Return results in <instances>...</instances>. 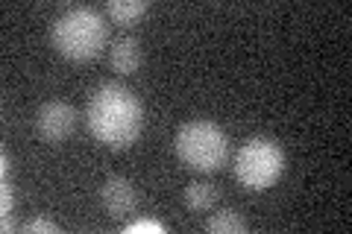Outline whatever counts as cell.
<instances>
[{"label":"cell","mask_w":352,"mask_h":234,"mask_svg":"<svg viewBox=\"0 0 352 234\" xmlns=\"http://www.w3.org/2000/svg\"><path fill=\"white\" fill-rule=\"evenodd\" d=\"M21 229H24V231H30V234H56L59 231V226H56V222H50V220H30V222H24V226H21Z\"/></svg>","instance_id":"8fae6325"},{"label":"cell","mask_w":352,"mask_h":234,"mask_svg":"<svg viewBox=\"0 0 352 234\" xmlns=\"http://www.w3.org/2000/svg\"><path fill=\"white\" fill-rule=\"evenodd\" d=\"M76 124H80V111L65 100H50L36 115V132L44 143H65L74 135Z\"/></svg>","instance_id":"5b68a950"},{"label":"cell","mask_w":352,"mask_h":234,"mask_svg":"<svg viewBox=\"0 0 352 234\" xmlns=\"http://www.w3.org/2000/svg\"><path fill=\"white\" fill-rule=\"evenodd\" d=\"M235 179L247 191H267L285 170V152L270 135H252L235 155Z\"/></svg>","instance_id":"277c9868"},{"label":"cell","mask_w":352,"mask_h":234,"mask_svg":"<svg viewBox=\"0 0 352 234\" xmlns=\"http://www.w3.org/2000/svg\"><path fill=\"white\" fill-rule=\"evenodd\" d=\"M100 202H103L109 217H115V220L129 217L138 205L135 185H132L126 176H112V179H106L100 187Z\"/></svg>","instance_id":"8992f818"},{"label":"cell","mask_w":352,"mask_h":234,"mask_svg":"<svg viewBox=\"0 0 352 234\" xmlns=\"http://www.w3.org/2000/svg\"><path fill=\"white\" fill-rule=\"evenodd\" d=\"M182 199H185V205H188V211H208V208H214L217 205V185H212V182H188L185 185V194H182Z\"/></svg>","instance_id":"9c48e42d"},{"label":"cell","mask_w":352,"mask_h":234,"mask_svg":"<svg viewBox=\"0 0 352 234\" xmlns=\"http://www.w3.org/2000/svg\"><path fill=\"white\" fill-rule=\"evenodd\" d=\"M50 38L65 59L91 62L103 53L109 41V24L100 9L94 6H71L50 27Z\"/></svg>","instance_id":"7a4b0ae2"},{"label":"cell","mask_w":352,"mask_h":234,"mask_svg":"<svg viewBox=\"0 0 352 234\" xmlns=\"http://www.w3.org/2000/svg\"><path fill=\"white\" fill-rule=\"evenodd\" d=\"M138 231H159V234H164V226L159 220H135V222H129L126 226V234H138Z\"/></svg>","instance_id":"7c38bea8"},{"label":"cell","mask_w":352,"mask_h":234,"mask_svg":"<svg viewBox=\"0 0 352 234\" xmlns=\"http://www.w3.org/2000/svg\"><path fill=\"white\" fill-rule=\"evenodd\" d=\"M109 65H112L115 73H135L141 68V44L138 38L132 36H120L112 41V47H109Z\"/></svg>","instance_id":"52a82bcc"},{"label":"cell","mask_w":352,"mask_h":234,"mask_svg":"<svg viewBox=\"0 0 352 234\" xmlns=\"http://www.w3.org/2000/svg\"><path fill=\"white\" fill-rule=\"evenodd\" d=\"M150 3L147 0H109L106 3V15L112 24H120V27H132L141 15H147Z\"/></svg>","instance_id":"ba28073f"},{"label":"cell","mask_w":352,"mask_h":234,"mask_svg":"<svg viewBox=\"0 0 352 234\" xmlns=\"http://www.w3.org/2000/svg\"><path fill=\"white\" fill-rule=\"evenodd\" d=\"M88 132L112 150H126L138 141L144 126L141 100L120 82H103L85 106Z\"/></svg>","instance_id":"6da1fadb"},{"label":"cell","mask_w":352,"mask_h":234,"mask_svg":"<svg viewBox=\"0 0 352 234\" xmlns=\"http://www.w3.org/2000/svg\"><path fill=\"white\" fill-rule=\"evenodd\" d=\"M247 229H250L247 220L241 217L235 208L214 211V214L206 220V231H208V234H244Z\"/></svg>","instance_id":"30bf717a"},{"label":"cell","mask_w":352,"mask_h":234,"mask_svg":"<svg viewBox=\"0 0 352 234\" xmlns=\"http://www.w3.org/2000/svg\"><path fill=\"white\" fill-rule=\"evenodd\" d=\"M0 173H3V179H9V173H12V161H9L6 152L0 155Z\"/></svg>","instance_id":"4fadbf2b"},{"label":"cell","mask_w":352,"mask_h":234,"mask_svg":"<svg viewBox=\"0 0 352 234\" xmlns=\"http://www.w3.org/2000/svg\"><path fill=\"white\" fill-rule=\"evenodd\" d=\"M176 159L194 173H214L229 159V135L214 120L197 117L182 124L173 141Z\"/></svg>","instance_id":"3957f363"}]
</instances>
